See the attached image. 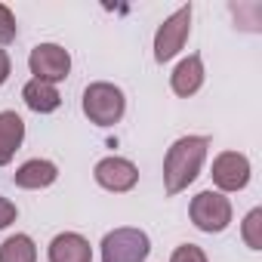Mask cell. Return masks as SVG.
Instances as JSON below:
<instances>
[{"mask_svg": "<svg viewBox=\"0 0 262 262\" xmlns=\"http://www.w3.org/2000/svg\"><path fill=\"white\" fill-rule=\"evenodd\" d=\"M25 142V120L16 111H0V167H7Z\"/></svg>", "mask_w": 262, "mask_h": 262, "instance_id": "7c38bea8", "label": "cell"}, {"mask_svg": "<svg viewBox=\"0 0 262 262\" xmlns=\"http://www.w3.org/2000/svg\"><path fill=\"white\" fill-rule=\"evenodd\" d=\"M188 216H191V222H194L198 231H204V234H219V231H225V228L231 225L234 210H231V201H228L222 191L207 188V191H198V194L191 198Z\"/></svg>", "mask_w": 262, "mask_h": 262, "instance_id": "3957f363", "label": "cell"}, {"mask_svg": "<svg viewBox=\"0 0 262 262\" xmlns=\"http://www.w3.org/2000/svg\"><path fill=\"white\" fill-rule=\"evenodd\" d=\"M170 262H207V253L198 244H179L170 256Z\"/></svg>", "mask_w": 262, "mask_h": 262, "instance_id": "e0dca14e", "label": "cell"}, {"mask_svg": "<svg viewBox=\"0 0 262 262\" xmlns=\"http://www.w3.org/2000/svg\"><path fill=\"white\" fill-rule=\"evenodd\" d=\"M204 80H207L204 59H201V53H191L188 59H182V62L173 68V74H170V90H173L179 99H188V96H194V93L204 86Z\"/></svg>", "mask_w": 262, "mask_h": 262, "instance_id": "9c48e42d", "label": "cell"}, {"mask_svg": "<svg viewBox=\"0 0 262 262\" xmlns=\"http://www.w3.org/2000/svg\"><path fill=\"white\" fill-rule=\"evenodd\" d=\"M16 216H19L16 204H13L10 198H4V194H0V231H4V228H10V225L16 222Z\"/></svg>", "mask_w": 262, "mask_h": 262, "instance_id": "ac0fdd59", "label": "cell"}, {"mask_svg": "<svg viewBox=\"0 0 262 262\" xmlns=\"http://www.w3.org/2000/svg\"><path fill=\"white\" fill-rule=\"evenodd\" d=\"M93 179L99 188L105 191H114V194H126V191H133L136 182H139V167L133 161H126V158H102L96 167H93Z\"/></svg>", "mask_w": 262, "mask_h": 262, "instance_id": "ba28073f", "label": "cell"}, {"mask_svg": "<svg viewBox=\"0 0 262 262\" xmlns=\"http://www.w3.org/2000/svg\"><path fill=\"white\" fill-rule=\"evenodd\" d=\"M83 114L90 117V123L96 126H114L120 123L123 111H126V96L120 86L108 83V80H96L83 90V102H80Z\"/></svg>", "mask_w": 262, "mask_h": 262, "instance_id": "7a4b0ae2", "label": "cell"}, {"mask_svg": "<svg viewBox=\"0 0 262 262\" xmlns=\"http://www.w3.org/2000/svg\"><path fill=\"white\" fill-rule=\"evenodd\" d=\"M102 262H145L151 253V237L142 228H114L102 237Z\"/></svg>", "mask_w": 262, "mask_h": 262, "instance_id": "277c9868", "label": "cell"}, {"mask_svg": "<svg viewBox=\"0 0 262 262\" xmlns=\"http://www.w3.org/2000/svg\"><path fill=\"white\" fill-rule=\"evenodd\" d=\"M250 173H253L250 158L241 155V151H222V155H216V158H213V170H210L213 185H216V191H222V194L244 191V188L250 185Z\"/></svg>", "mask_w": 262, "mask_h": 262, "instance_id": "8992f818", "label": "cell"}, {"mask_svg": "<svg viewBox=\"0 0 262 262\" xmlns=\"http://www.w3.org/2000/svg\"><path fill=\"white\" fill-rule=\"evenodd\" d=\"M47 259L50 262H93V247L83 234L77 231H62L50 241V250H47Z\"/></svg>", "mask_w": 262, "mask_h": 262, "instance_id": "30bf717a", "label": "cell"}, {"mask_svg": "<svg viewBox=\"0 0 262 262\" xmlns=\"http://www.w3.org/2000/svg\"><path fill=\"white\" fill-rule=\"evenodd\" d=\"M22 99L34 114H53L62 105V96H59L56 83H43V80H34V77L22 86Z\"/></svg>", "mask_w": 262, "mask_h": 262, "instance_id": "4fadbf2b", "label": "cell"}, {"mask_svg": "<svg viewBox=\"0 0 262 262\" xmlns=\"http://www.w3.org/2000/svg\"><path fill=\"white\" fill-rule=\"evenodd\" d=\"M10 71H13V62H10V53L7 50H0V86L7 83V77H10Z\"/></svg>", "mask_w": 262, "mask_h": 262, "instance_id": "d6986e66", "label": "cell"}, {"mask_svg": "<svg viewBox=\"0 0 262 262\" xmlns=\"http://www.w3.org/2000/svg\"><path fill=\"white\" fill-rule=\"evenodd\" d=\"M188 34H191V4H188V7H179V10H176L170 19H164V25L158 28V34H155V62H158V65L173 62V59L182 53Z\"/></svg>", "mask_w": 262, "mask_h": 262, "instance_id": "5b68a950", "label": "cell"}, {"mask_svg": "<svg viewBox=\"0 0 262 262\" xmlns=\"http://www.w3.org/2000/svg\"><path fill=\"white\" fill-rule=\"evenodd\" d=\"M207 151H210L207 136H182L167 148V155H164V191H167V198H176L201 176Z\"/></svg>", "mask_w": 262, "mask_h": 262, "instance_id": "6da1fadb", "label": "cell"}, {"mask_svg": "<svg viewBox=\"0 0 262 262\" xmlns=\"http://www.w3.org/2000/svg\"><path fill=\"white\" fill-rule=\"evenodd\" d=\"M241 234H244V244L250 250H262V207H256V210H250L244 216Z\"/></svg>", "mask_w": 262, "mask_h": 262, "instance_id": "9a60e30c", "label": "cell"}, {"mask_svg": "<svg viewBox=\"0 0 262 262\" xmlns=\"http://www.w3.org/2000/svg\"><path fill=\"white\" fill-rule=\"evenodd\" d=\"M59 179V167L47 158H31L25 161L16 173H13V182L25 191H40V188H50L53 182Z\"/></svg>", "mask_w": 262, "mask_h": 262, "instance_id": "8fae6325", "label": "cell"}, {"mask_svg": "<svg viewBox=\"0 0 262 262\" xmlns=\"http://www.w3.org/2000/svg\"><path fill=\"white\" fill-rule=\"evenodd\" d=\"M19 34V25H16V16L7 4H0V50H4L7 43H13Z\"/></svg>", "mask_w": 262, "mask_h": 262, "instance_id": "2e32d148", "label": "cell"}, {"mask_svg": "<svg viewBox=\"0 0 262 262\" xmlns=\"http://www.w3.org/2000/svg\"><path fill=\"white\" fill-rule=\"evenodd\" d=\"M28 68L34 74V80L43 83H62L71 71V56L65 47L59 43H37L28 56Z\"/></svg>", "mask_w": 262, "mask_h": 262, "instance_id": "52a82bcc", "label": "cell"}, {"mask_svg": "<svg viewBox=\"0 0 262 262\" xmlns=\"http://www.w3.org/2000/svg\"><path fill=\"white\" fill-rule=\"evenodd\" d=\"M0 262H37V244L28 234H10L0 244Z\"/></svg>", "mask_w": 262, "mask_h": 262, "instance_id": "5bb4252c", "label": "cell"}]
</instances>
